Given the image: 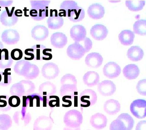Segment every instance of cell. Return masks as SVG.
Returning <instances> with one entry per match:
<instances>
[{
  "label": "cell",
  "mask_w": 146,
  "mask_h": 130,
  "mask_svg": "<svg viewBox=\"0 0 146 130\" xmlns=\"http://www.w3.org/2000/svg\"><path fill=\"white\" fill-rule=\"evenodd\" d=\"M30 3L31 9L29 14L33 20L42 21L48 16L50 1H31Z\"/></svg>",
  "instance_id": "obj_1"
},
{
  "label": "cell",
  "mask_w": 146,
  "mask_h": 130,
  "mask_svg": "<svg viewBox=\"0 0 146 130\" xmlns=\"http://www.w3.org/2000/svg\"><path fill=\"white\" fill-rule=\"evenodd\" d=\"M35 85L33 82L29 80H23L13 84L10 89L11 95L20 97L32 94L35 90Z\"/></svg>",
  "instance_id": "obj_2"
},
{
  "label": "cell",
  "mask_w": 146,
  "mask_h": 130,
  "mask_svg": "<svg viewBox=\"0 0 146 130\" xmlns=\"http://www.w3.org/2000/svg\"><path fill=\"white\" fill-rule=\"evenodd\" d=\"M83 119L82 114L75 109L68 111L66 113L64 117V122L66 126L72 128L80 126Z\"/></svg>",
  "instance_id": "obj_3"
},
{
  "label": "cell",
  "mask_w": 146,
  "mask_h": 130,
  "mask_svg": "<svg viewBox=\"0 0 146 130\" xmlns=\"http://www.w3.org/2000/svg\"><path fill=\"white\" fill-rule=\"evenodd\" d=\"M98 99L96 92L90 89H87L81 92L79 97L81 107H88L95 104Z\"/></svg>",
  "instance_id": "obj_4"
},
{
  "label": "cell",
  "mask_w": 146,
  "mask_h": 130,
  "mask_svg": "<svg viewBox=\"0 0 146 130\" xmlns=\"http://www.w3.org/2000/svg\"><path fill=\"white\" fill-rule=\"evenodd\" d=\"M132 115L138 119H143L146 116V101L137 99L132 101L130 107Z\"/></svg>",
  "instance_id": "obj_5"
},
{
  "label": "cell",
  "mask_w": 146,
  "mask_h": 130,
  "mask_svg": "<svg viewBox=\"0 0 146 130\" xmlns=\"http://www.w3.org/2000/svg\"><path fill=\"white\" fill-rule=\"evenodd\" d=\"M6 10L2 12L0 17L1 23L6 27L14 26L18 22V17L15 14V7H13L11 10L8 7H5Z\"/></svg>",
  "instance_id": "obj_6"
},
{
  "label": "cell",
  "mask_w": 146,
  "mask_h": 130,
  "mask_svg": "<svg viewBox=\"0 0 146 130\" xmlns=\"http://www.w3.org/2000/svg\"><path fill=\"white\" fill-rule=\"evenodd\" d=\"M41 71L42 76L44 78L48 80L56 78L60 73L58 66L52 62L47 63L43 65Z\"/></svg>",
  "instance_id": "obj_7"
},
{
  "label": "cell",
  "mask_w": 146,
  "mask_h": 130,
  "mask_svg": "<svg viewBox=\"0 0 146 130\" xmlns=\"http://www.w3.org/2000/svg\"><path fill=\"white\" fill-rule=\"evenodd\" d=\"M66 53L68 56L73 60H80L84 56L85 51L79 43L75 42L67 48Z\"/></svg>",
  "instance_id": "obj_8"
},
{
  "label": "cell",
  "mask_w": 146,
  "mask_h": 130,
  "mask_svg": "<svg viewBox=\"0 0 146 130\" xmlns=\"http://www.w3.org/2000/svg\"><path fill=\"white\" fill-rule=\"evenodd\" d=\"M98 90L101 95L105 97L113 95L116 91V86L111 81H102L98 84Z\"/></svg>",
  "instance_id": "obj_9"
},
{
  "label": "cell",
  "mask_w": 146,
  "mask_h": 130,
  "mask_svg": "<svg viewBox=\"0 0 146 130\" xmlns=\"http://www.w3.org/2000/svg\"><path fill=\"white\" fill-rule=\"evenodd\" d=\"M27 108L22 107L21 111H17L14 114V121L18 125L26 126L31 121V116L29 113L26 112Z\"/></svg>",
  "instance_id": "obj_10"
},
{
  "label": "cell",
  "mask_w": 146,
  "mask_h": 130,
  "mask_svg": "<svg viewBox=\"0 0 146 130\" xmlns=\"http://www.w3.org/2000/svg\"><path fill=\"white\" fill-rule=\"evenodd\" d=\"M121 73V67L114 62H108L105 65L103 68L104 75L110 79L117 77Z\"/></svg>",
  "instance_id": "obj_11"
},
{
  "label": "cell",
  "mask_w": 146,
  "mask_h": 130,
  "mask_svg": "<svg viewBox=\"0 0 146 130\" xmlns=\"http://www.w3.org/2000/svg\"><path fill=\"white\" fill-rule=\"evenodd\" d=\"M53 123L50 117L45 116H40L35 120L33 129L34 130H51Z\"/></svg>",
  "instance_id": "obj_12"
},
{
  "label": "cell",
  "mask_w": 146,
  "mask_h": 130,
  "mask_svg": "<svg viewBox=\"0 0 146 130\" xmlns=\"http://www.w3.org/2000/svg\"><path fill=\"white\" fill-rule=\"evenodd\" d=\"M1 38L2 41L8 45H15L19 42L20 35L16 30L7 29L2 33Z\"/></svg>",
  "instance_id": "obj_13"
},
{
  "label": "cell",
  "mask_w": 146,
  "mask_h": 130,
  "mask_svg": "<svg viewBox=\"0 0 146 130\" xmlns=\"http://www.w3.org/2000/svg\"><path fill=\"white\" fill-rule=\"evenodd\" d=\"M90 33L92 38L96 40L102 41L107 37L108 30L104 25L97 24L91 28Z\"/></svg>",
  "instance_id": "obj_14"
},
{
  "label": "cell",
  "mask_w": 146,
  "mask_h": 130,
  "mask_svg": "<svg viewBox=\"0 0 146 130\" xmlns=\"http://www.w3.org/2000/svg\"><path fill=\"white\" fill-rule=\"evenodd\" d=\"M70 36L75 42H82L86 37V29L81 25L73 26L70 30Z\"/></svg>",
  "instance_id": "obj_15"
},
{
  "label": "cell",
  "mask_w": 146,
  "mask_h": 130,
  "mask_svg": "<svg viewBox=\"0 0 146 130\" xmlns=\"http://www.w3.org/2000/svg\"><path fill=\"white\" fill-rule=\"evenodd\" d=\"M48 29L45 26L38 25L34 27L31 31L33 38L38 41L45 40L48 37Z\"/></svg>",
  "instance_id": "obj_16"
},
{
  "label": "cell",
  "mask_w": 146,
  "mask_h": 130,
  "mask_svg": "<svg viewBox=\"0 0 146 130\" xmlns=\"http://www.w3.org/2000/svg\"><path fill=\"white\" fill-rule=\"evenodd\" d=\"M103 61L102 57L97 52H92L88 54L85 59L86 64L91 68H99L102 64Z\"/></svg>",
  "instance_id": "obj_17"
},
{
  "label": "cell",
  "mask_w": 146,
  "mask_h": 130,
  "mask_svg": "<svg viewBox=\"0 0 146 130\" xmlns=\"http://www.w3.org/2000/svg\"><path fill=\"white\" fill-rule=\"evenodd\" d=\"M107 119L104 115L101 113H97L91 116L90 119L91 125L97 130L104 128L107 126Z\"/></svg>",
  "instance_id": "obj_18"
},
{
  "label": "cell",
  "mask_w": 146,
  "mask_h": 130,
  "mask_svg": "<svg viewBox=\"0 0 146 130\" xmlns=\"http://www.w3.org/2000/svg\"><path fill=\"white\" fill-rule=\"evenodd\" d=\"M87 13L88 15L91 19L99 20L103 17L104 15V8L98 3L93 4L89 6Z\"/></svg>",
  "instance_id": "obj_19"
},
{
  "label": "cell",
  "mask_w": 146,
  "mask_h": 130,
  "mask_svg": "<svg viewBox=\"0 0 146 130\" xmlns=\"http://www.w3.org/2000/svg\"><path fill=\"white\" fill-rule=\"evenodd\" d=\"M50 41L54 47L57 49H62L67 44V37L62 33H55L51 35Z\"/></svg>",
  "instance_id": "obj_20"
},
{
  "label": "cell",
  "mask_w": 146,
  "mask_h": 130,
  "mask_svg": "<svg viewBox=\"0 0 146 130\" xmlns=\"http://www.w3.org/2000/svg\"><path fill=\"white\" fill-rule=\"evenodd\" d=\"M56 91V85L50 81H46L42 83L38 88L39 94L42 97H48L54 95Z\"/></svg>",
  "instance_id": "obj_21"
},
{
  "label": "cell",
  "mask_w": 146,
  "mask_h": 130,
  "mask_svg": "<svg viewBox=\"0 0 146 130\" xmlns=\"http://www.w3.org/2000/svg\"><path fill=\"white\" fill-rule=\"evenodd\" d=\"M104 110L108 115H116L120 111L121 105L118 101L114 99H110L105 103Z\"/></svg>",
  "instance_id": "obj_22"
},
{
  "label": "cell",
  "mask_w": 146,
  "mask_h": 130,
  "mask_svg": "<svg viewBox=\"0 0 146 130\" xmlns=\"http://www.w3.org/2000/svg\"><path fill=\"white\" fill-rule=\"evenodd\" d=\"M78 6L77 3L74 1H65L60 4L59 11V16H69L70 12Z\"/></svg>",
  "instance_id": "obj_23"
},
{
  "label": "cell",
  "mask_w": 146,
  "mask_h": 130,
  "mask_svg": "<svg viewBox=\"0 0 146 130\" xmlns=\"http://www.w3.org/2000/svg\"><path fill=\"white\" fill-rule=\"evenodd\" d=\"M83 79L86 85L89 87H92L99 84L100 77L96 72L90 71L84 74Z\"/></svg>",
  "instance_id": "obj_24"
},
{
  "label": "cell",
  "mask_w": 146,
  "mask_h": 130,
  "mask_svg": "<svg viewBox=\"0 0 146 130\" xmlns=\"http://www.w3.org/2000/svg\"><path fill=\"white\" fill-rule=\"evenodd\" d=\"M143 50L140 47L133 46L128 50L127 56L128 58L132 61H138L142 60L143 58Z\"/></svg>",
  "instance_id": "obj_25"
},
{
  "label": "cell",
  "mask_w": 146,
  "mask_h": 130,
  "mask_svg": "<svg viewBox=\"0 0 146 130\" xmlns=\"http://www.w3.org/2000/svg\"><path fill=\"white\" fill-rule=\"evenodd\" d=\"M123 72L124 77L127 79L133 80L138 77L140 72L137 65L131 64L125 66L123 69Z\"/></svg>",
  "instance_id": "obj_26"
},
{
  "label": "cell",
  "mask_w": 146,
  "mask_h": 130,
  "mask_svg": "<svg viewBox=\"0 0 146 130\" xmlns=\"http://www.w3.org/2000/svg\"><path fill=\"white\" fill-rule=\"evenodd\" d=\"M135 38L133 32L129 30L122 31L118 35L119 40L122 45L129 46L133 44Z\"/></svg>",
  "instance_id": "obj_27"
},
{
  "label": "cell",
  "mask_w": 146,
  "mask_h": 130,
  "mask_svg": "<svg viewBox=\"0 0 146 130\" xmlns=\"http://www.w3.org/2000/svg\"><path fill=\"white\" fill-rule=\"evenodd\" d=\"M13 60L9 56V51L7 49L0 50V68L7 69L11 67Z\"/></svg>",
  "instance_id": "obj_28"
},
{
  "label": "cell",
  "mask_w": 146,
  "mask_h": 130,
  "mask_svg": "<svg viewBox=\"0 0 146 130\" xmlns=\"http://www.w3.org/2000/svg\"><path fill=\"white\" fill-rule=\"evenodd\" d=\"M64 21L62 17L54 14L49 17L47 20L49 28L51 29H58L61 28L64 25Z\"/></svg>",
  "instance_id": "obj_29"
},
{
  "label": "cell",
  "mask_w": 146,
  "mask_h": 130,
  "mask_svg": "<svg viewBox=\"0 0 146 130\" xmlns=\"http://www.w3.org/2000/svg\"><path fill=\"white\" fill-rule=\"evenodd\" d=\"M78 94L76 85L72 84H64L62 85L60 90V95L62 97L70 96L74 97Z\"/></svg>",
  "instance_id": "obj_30"
},
{
  "label": "cell",
  "mask_w": 146,
  "mask_h": 130,
  "mask_svg": "<svg viewBox=\"0 0 146 130\" xmlns=\"http://www.w3.org/2000/svg\"><path fill=\"white\" fill-rule=\"evenodd\" d=\"M85 17V12L82 7L78 6L70 12L68 17L69 20L74 23L82 21Z\"/></svg>",
  "instance_id": "obj_31"
},
{
  "label": "cell",
  "mask_w": 146,
  "mask_h": 130,
  "mask_svg": "<svg viewBox=\"0 0 146 130\" xmlns=\"http://www.w3.org/2000/svg\"><path fill=\"white\" fill-rule=\"evenodd\" d=\"M40 73L38 67L34 64L30 63L25 71L23 77L27 80L35 79Z\"/></svg>",
  "instance_id": "obj_32"
},
{
  "label": "cell",
  "mask_w": 146,
  "mask_h": 130,
  "mask_svg": "<svg viewBox=\"0 0 146 130\" xmlns=\"http://www.w3.org/2000/svg\"><path fill=\"white\" fill-rule=\"evenodd\" d=\"M145 1H126L125 5L130 11L138 12L143 9L145 4Z\"/></svg>",
  "instance_id": "obj_33"
},
{
  "label": "cell",
  "mask_w": 146,
  "mask_h": 130,
  "mask_svg": "<svg viewBox=\"0 0 146 130\" xmlns=\"http://www.w3.org/2000/svg\"><path fill=\"white\" fill-rule=\"evenodd\" d=\"M124 124L126 130H132L134 125V121L133 118L128 114L123 113L117 117Z\"/></svg>",
  "instance_id": "obj_34"
},
{
  "label": "cell",
  "mask_w": 146,
  "mask_h": 130,
  "mask_svg": "<svg viewBox=\"0 0 146 130\" xmlns=\"http://www.w3.org/2000/svg\"><path fill=\"white\" fill-rule=\"evenodd\" d=\"M133 33L140 36L146 35V21L140 20L135 21L133 25Z\"/></svg>",
  "instance_id": "obj_35"
},
{
  "label": "cell",
  "mask_w": 146,
  "mask_h": 130,
  "mask_svg": "<svg viewBox=\"0 0 146 130\" xmlns=\"http://www.w3.org/2000/svg\"><path fill=\"white\" fill-rule=\"evenodd\" d=\"M30 62L25 60H21L16 63L14 67V71L19 76H24L25 71Z\"/></svg>",
  "instance_id": "obj_36"
},
{
  "label": "cell",
  "mask_w": 146,
  "mask_h": 130,
  "mask_svg": "<svg viewBox=\"0 0 146 130\" xmlns=\"http://www.w3.org/2000/svg\"><path fill=\"white\" fill-rule=\"evenodd\" d=\"M12 125V120L9 115L3 114L0 115V129L8 130Z\"/></svg>",
  "instance_id": "obj_37"
},
{
  "label": "cell",
  "mask_w": 146,
  "mask_h": 130,
  "mask_svg": "<svg viewBox=\"0 0 146 130\" xmlns=\"http://www.w3.org/2000/svg\"><path fill=\"white\" fill-rule=\"evenodd\" d=\"M11 68H7L5 69L4 72H1L2 79L0 85L2 86H7L10 84L11 82V73L9 72L11 71Z\"/></svg>",
  "instance_id": "obj_38"
},
{
  "label": "cell",
  "mask_w": 146,
  "mask_h": 130,
  "mask_svg": "<svg viewBox=\"0 0 146 130\" xmlns=\"http://www.w3.org/2000/svg\"><path fill=\"white\" fill-rule=\"evenodd\" d=\"M31 48L33 49L32 52L34 55V60H43V51L44 49L46 48V47L44 45L41 44H36L32 46Z\"/></svg>",
  "instance_id": "obj_39"
},
{
  "label": "cell",
  "mask_w": 146,
  "mask_h": 130,
  "mask_svg": "<svg viewBox=\"0 0 146 130\" xmlns=\"http://www.w3.org/2000/svg\"><path fill=\"white\" fill-rule=\"evenodd\" d=\"M60 84L62 85L72 84L77 85V80L74 75L71 74H67L62 77L60 79Z\"/></svg>",
  "instance_id": "obj_40"
},
{
  "label": "cell",
  "mask_w": 146,
  "mask_h": 130,
  "mask_svg": "<svg viewBox=\"0 0 146 130\" xmlns=\"http://www.w3.org/2000/svg\"><path fill=\"white\" fill-rule=\"evenodd\" d=\"M9 97L7 95L0 96V110L2 112L8 111L11 109L12 107L9 105Z\"/></svg>",
  "instance_id": "obj_41"
},
{
  "label": "cell",
  "mask_w": 146,
  "mask_h": 130,
  "mask_svg": "<svg viewBox=\"0 0 146 130\" xmlns=\"http://www.w3.org/2000/svg\"><path fill=\"white\" fill-rule=\"evenodd\" d=\"M47 103L49 107L53 108L60 107V99L57 96L51 95L47 97Z\"/></svg>",
  "instance_id": "obj_42"
},
{
  "label": "cell",
  "mask_w": 146,
  "mask_h": 130,
  "mask_svg": "<svg viewBox=\"0 0 146 130\" xmlns=\"http://www.w3.org/2000/svg\"><path fill=\"white\" fill-rule=\"evenodd\" d=\"M110 130H126V128L123 123L117 118L111 123L110 126Z\"/></svg>",
  "instance_id": "obj_43"
},
{
  "label": "cell",
  "mask_w": 146,
  "mask_h": 130,
  "mask_svg": "<svg viewBox=\"0 0 146 130\" xmlns=\"http://www.w3.org/2000/svg\"><path fill=\"white\" fill-rule=\"evenodd\" d=\"M136 89L139 94L145 96L146 95V80L144 79L139 81L137 84Z\"/></svg>",
  "instance_id": "obj_44"
},
{
  "label": "cell",
  "mask_w": 146,
  "mask_h": 130,
  "mask_svg": "<svg viewBox=\"0 0 146 130\" xmlns=\"http://www.w3.org/2000/svg\"><path fill=\"white\" fill-rule=\"evenodd\" d=\"M10 57L12 60L19 61L21 60L23 57L22 51L20 49H15L11 51Z\"/></svg>",
  "instance_id": "obj_45"
},
{
  "label": "cell",
  "mask_w": 146,
  "mask_h": 130,
  "mask_svg": "<svg viewBox=\"0 0 146 130\" xmlns=\"http://www.w3.org/2000/svg\"><path fill=\"white\" fill-rule=\"evenodd\" d=\"M21 103L20 97L16 95H12L10 97L9 99V105L11 107H18Z\"/></svg>",
  "instance_id": "obj_46"
},
{
  "label": "cell",
  "mask_w": 146,
  "mask_h": 130,
  "mask_svg": "<svg viewBox=\"0 0 146 130\" xmlns=\"http://www.w3.org/2000/svg\"><path fill=\"white\" fill-rule=\"evenodd\" d=\"M82 42H83V45H82L84 48L85 53H87L92 49V41L90 38L86 37L84 40L82 41Z\"/></svg>",
  "instance_id": "obj_47"
},
{
  "label": "cell",
  "mask_w": 146,
  "mask_h": 130,
  "mask_svg": "<svg viewBox=\"0 0 146 130\" xmlns=\"http://www.w3.org/2000/svg\"><path fill=\"white\" fill-rule=\"evenodd\" d=\"M51 51H52V50L51 49L46 48L44 49L43 51V57L42 60L48 61V60H50L52 59V54L47 52H51Z\"/></svg>",
  "instance_id": "obj_48"
},
{
  "label": "cell",
  "mask_w": 146,
  "mask_h": 130,
  "mask_svg": "<svg viewBox=\"0 0 146 130\" xmlns=\"http://www.w3.org/2000/svg\"><path fill=\"white\" fill-rule=\"evenodd\" d=\"M135 130H146V121H141L138 123L136 127Z\"/></svg>",
  "instance_id": "obj_49"
},
{
  "label": "cell",
  "mask_w": 146,
  "mask_h": 130,
  "mask_svg": "<svg viewBox=\"0 0 146 130\" xmlns=\"http://www.w3.org/2000/svg\"><path fill=\"white\" fill-rule=\"evenodd\" d=\"M33 49H27L25 50V53L26 55L29 56V61L34 60V54L33 53Z\"/></svg>",
  "instance_id": "obj_50"
},
{
  "label": "cell",
  "mask_w": 146,
  "mask_h": 130,
  "mask_svg": "<svg viewBox=\"0 0 146 130\" xmlns=\"http://www.w3.org/2000/svg\"><path fill=\"white\" fill-rule=\"evenodd\" d=\"M62 101L64 102V104H62V107H71L72 105V102L71 100L67 99V96L63 97Z\"/></svg>",
  "instance_id": "obj_51"
},
{
  "label": "cell",
  "mask_w": 146,
  "mask_h": 130,
  "mask_svg": "<svg viewBox=\"0 0 146 130\" xmlns=\"http://www.w3.org/2000/svg\"><path fill=\"white\" fill-rule=\"evenodd\" d=\"M13 1H0V7H7L13 4Z\"/></svg>",
  "instance_id": "obj_52"
},
{
  "label": "cell",
  "mask_w": 146,
  "mask_h": 130,
  "mask_svg": "<svg viewBox=\"0 0 146 130\" xmlns=\"http://www.w3.org/2000/svg\"><path fill=\"white\" fill-rule=\"evenodd\" d=\"M22 11L20 9H17L15 11V15L18 17L22 16Z\"/></svg>",
  "instance_id": "obj_53"
},
{
  "label": "cell",
  "mask_w": 146,
  "mask_h": 130,
  "mask_svg": "<svg viewBox=\"0 0 146 130\" xmlns=\"http://www.w3.org/2000/svg\"><path fill=\"white\" fill-rule=\"evenodd\" d=\"M63 130H80V127H79L75 128H72L67 127L66 126L64 127Z\"/></svg>",
  "instance_id": "obj_54"
},
{
  "label": "cell",
  "mask_w": 146,
  "mask_h": 130,
  "mask_svg": "<svg viewBox=\"0 0 146 130\" xmlns=\"http://www.w3.org/2000/svg\"><path fill=\"white\" fill-rule=\"evenodd\" d=\"M43 107H46L47 105V97L43 96Z\"/></svg>",
  "instance_id": "obj_55"
},
{
  "label": "cell",
  "mask_w": 146,
  "mask_h": 130,
  "mask_svg": "<svg viewBox=\"0 0 146 130\" xmlns=\"http://www.w3.org/2000/svg\"><path fill=\"white\" fill-rule=\"evenodd\" d=\"M3 47H4V46H3V44H2V42L0 41V50L3 49Z\"/></svg>",
  "instance_id": "obj_56"
},
{
  "label": "cell",
  "mask_w": 146,
  "mask_h": 130,
  "mask_svg": "<svg viewBox=\"0 0 146 130\" xmlns=\"http://www.w3.org/2000/svg\"><path fill=\"white\" fill-rule=\"evenodd\" d=\"M1 79H2V77H1V74H0V83H1Z\"/></svg>",
  "instance_id": "obj_57"
},
{
  "label": "cell",
  "mask_w": 146,
  "mask_h": 130,
  "mask_svg": "<svg viewBox=\"0 0 146 130\" xmlns=\"http://www.w3.org/2000/svg\"><path fill=\"white\" fill-rule=\"evenodd\" d=\"M1 7H0V8H1ZM0 11H1V10H0Z\"/></svg>",
  "instance_id": "obj_58"
},
{
  "label": "cell",
  "mask_w": 146,
  "mask_h": 130,
  "mask_svg": "<svg viewBox=\"0 0 146 130\" xmlns=\"http://www.w3.org/2000/svg\"><path fill=\"white\" fill-rule=\"evenodd\" d=\"M0 130H1V129H0Z\"/></svg>",
  "instance_id": "obj_59"
}]
</instances>
